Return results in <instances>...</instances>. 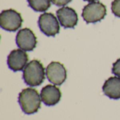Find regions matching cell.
I'll use <instances>...</instances> for the list:
<instances>
[{
  "label": "cell",
  "mask_w": 120,
  "mask_h": 120,
  "mask_svg": "<svg viewBox=\"0 0 120 120\" xmlns=\"http://www.w3.org/2000/svg\"><path fill=\"white\" fill-rule=\"evenodd\" d=\"M41 96L37 91L32 88L23 89L18 95V103L26 115H32L37 112L41 107Z\"/></svg>",
  "instance_id": "6da1fadb"
},
{
  "label": "cell",
  "mask_w": 120,
  "mask_h": 120,
  "mask_svg": "<svg viewBox=\"0 0 120 120\" xmlns=\"http://www.w3.org/2000/svg\"><path fill=\"white\" fill-rule=\"evenodd\" d=\"M57 17L60 25L65 28H73L78 22L77 12L72 8L64 6L59 8L57 12Z\"/></svg>",
  "instance_id": "9c48e42d"
},
{
  "label": "cell",
  "mask_w": 120,
  "mask_h": 120,
  "mask_svg": "<svg viewBox=\"0 0 120 120\" xmlns=\"http://www.w3.org/2000/svg\"><path fill=\"white\" fill-rule=\"evenodd\" d=\"M40 30L48 37H54L60 32V25L56 17L51 13H42L38 20Z\"/></svg>",
  "instance_id": "5b68a950"
},
{
  "label": "cell",
  "mask_w": 120,
  "mask_h": 120,
  "mask_svg": "<svg viewBox=\"0 0 120 120\" xmlns=\"http://www.w3.org/2000/svg\"><path fill=\"white\" fill-rule=\"evenodd\" d=\"M112 11L113 14L120 18V0H114L112 2Z\"/></svg>",
  "instance_id": "4fadbf2b"
},
{
  "label": "cell",
  "mask_w": 120,
  "mask_h": 120,
  "mask_svg": "<svg viewBox=\"0 0 120 120\" xmlns=\"http://www.w3.org/2000/svg\"><path fill=\"white\" fill-rule=\"evenodd\" d=\"M22 78L28 86H37L41 84L45 79V69L41 63L37 60L28 63L23 70Z\"/></svg>",
  "instance_id": "7a4b0ae2"
},
{
  "label": "cell",
  "mask_w": 120,
  "mask_h": 120,
  "mask_svg": "<svg viewBox=\"0 0 120 120\" xmlns=\"http://www.w3.org/2000/svg\"><path fill=\"white\" fill-rule=\"evenodd\" d=\"M28 62V56L27 53L22 49L13 50L7 58V64L8 68L14 71H21L24 70Z\"/></svg>",
  "instance_id": "ba28073f"
},
{
  "label": "cell",
  "mask_w": 120,
  "mask_h": 120,
  "mask_svg": "<svg viewBox=\"0 0 120 120\" xmlns=\"http://www.w3.org/2000/svg\"><path fill=\"white\" fill-rule=\"evenodd\" d=\"M112 73L116 75L117 77H120V58L117 60L112 65Z\"/></svg>",
  "instance_id": "5bb4252c"
},
{
  "label": "cell",
  "mask_w": 120,
  "mask_h": 120,
  "mask_svg": "<svg viewBox=\"0 0 120 120\" xmlns=\"http://www.w3.org/2000/svg\"><path fill=\"white\" fill-rule=\"evenodd\" d=\"M41 101L47 106L56 105L61 98V92L56 85L48 84L42 88L40 94Z\"/></svg>",
  "instance_id": "30bf717a"
},
{
  "label": "cell",
  "mask_w": 120,
  "mask_h": 120,
  "mask_svg": "<svg viewBox=\"0 0 120 120\" xmlns=\"http://www.w3.org/2000/svg\"><path fill=\"white\" fill-rule=\"evenodd\" d=\"M84 1H89V2H93V1H96V0H84Z\"/></svg>",
  "instance_id": "2e32d148"
},
{
  "label": "cell",
  "mask_w": 120,
  "mask_h": 120,
  "mask_svg": "<svg viewBox=\"0 0 120 120\" xmlns=\"http://www.w3.org/2000/svg\"><path fill=\"white\" fill-rule=\"evenodd\" d=\"M51 1L53 4L58 6H63L68 4V3H70L72 0H51Z\"/></svg>",
  "instance_id": "9a60e30c"
},
{
  "label": "cell",
  "mask_w": 120,
  "mask_h": 120,
  "mask_svg": "<svg viewBox=\"0 0 120 120\" xmlns=\"http://www.w3.org/2000/svg\"><path fill=\"white\" fill-rule=\"evenodd\" d=\"M30 7L37 12H44L51 6V0H27Z\"/></svg>",
  "instance_id": "7c38bea8"
},
{
  "label": "cell",
  "mask_w": 120,
  "mask_h": 120,
  "mask_svg": "<svg viewBox=\"0 0 120 120\" xmlns=\"http://www.w3.org/2000/svg\"><path fill=\"white\" fill-rule=\"evenodd\" d=\"M103 91L105 96L111 99H120V77H111L108 79L103 86Z\"/></svg>",
  "instance_id": "8fae6325"
},
{
  "label": "cell",
  "mask_w": 120,
  "mask_h": 120,
  "mask_svg": "<svg viewBox=\"0 0 120 120\" xmlns=\"http://www.w3.org/2000/svg\"><path fill=\"white\" fill-rule=\"evenodd\" d=\"M22 21L20 13L13 9L4 10L0 14V26L6 31H16L21 27Z\"/></svg>",
  "instance_id": "277c9868"
},
{
  "label": "cell",
  "mask_w": 120,
  "mask_h": 120,
  "mask_svg": "<svg viewBox=\"0 0 120 120\" xmlns=\"http://www.w3.org/2000/svg\"><path fill=\"white\" fill-rule=\"evenodd\" d=\"M15 41L17 46L25 51H32L37 43L35 34L29 28L20 30L16 35Z\"/></svg>",
  "instance_id": "52a82bcc"
},
{
  "label": "cell",
  "mask_w": 120,
  "mask_h": 120,
  "mask_svg": "<svg viewBox=\"0 0 120 120\" xmlns=\"http://www.w3.org/2000/svg\"><path fill=\"white\" fill-rule=\"evenodd\" d=\"M105 6L99 1L90 2L82 11V17L86 23H95L103 20L106 15Z\"/></svg>",
  "instance_id": "3957f363"
},
{
  "label": "cell",
  "mask_w": 120,
  "mask_h": 120,
  "mask_svg": "<svg viewBox=\"0 0 120 120\" xmlns=\"http://www.w3.org/2000/svg\"><path fill=\"white\" fill-rule=\"evenodd\" d=\"M49 81L54 85H61L67 78V71L64 65L59 62H51L46 69Z\"/></svg>",
  "instance_id": "8992f818"
}]
</instances>
